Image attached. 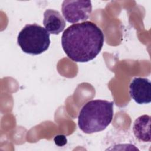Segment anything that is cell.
I'll return each mask as SVG.
<instances>
[{
  "label": "cell",
  "mask_w": 151,
  "mask_h": 151,
  "mask_svg": "<svg viewBox=\"0 0 151 151\" xmlns=\"http://www.w3.org/2000/svg\"><path fill=\"white\" fill-rule=\"evenodd\" d=\"M17 42L25 53L39 55L50 46V33L37 24H27L19 32Z\"/></svg>",
  "instance_id": "3"
},
{
  "label": "cell",
  "mask_w": 151,
  "mask_h": 151,
  "mask_svg": "<svg viewBox=\"0 0 151 151\" xmlns=\"http://www.w3.org/2000/svg\"><path fill=\"white\" fill-rule=\"evenodd\" d=\"M43 24L49 33L57 35L64 30L65 21L59 11L48 9L44 13Z\"/></svg>",
  "instance_id": "6"
},
{
  "label": "cell",
  "mask_w": 151,
  "mask_h": 151,
  "mask_svg": "<svg viewBox=\"0 0 151 151\" xmlns=\"http://www.w3.org/2000/svg\"><path fill=\"white\" fill-rule=\"evenodd\" d=\"M129 94L136 103L148 104L151 101V83L149 79L136 77L129 86Z\"/></svg>",
  "instance_id": "5"
},
{
  "label": "cell",
  "mask_w": 151,
  "mask_h": 151,
  "mask_svg": "<svg viewBox=\"0 0 151 151\" xmlns=\"http://www.w3.org/2000/svg\"><path fill=\"white\" fill-rule=\"evenodd\" d=\"M61 11L65 20L70 23L84 22L92 12L91 2L84 0H65L62 3Z\"/></svg>",
  "instance_id": "4"
},
{
  "label": "cell",
  "mask_w": 151,
  "mask_h": 151,
  "mask_svg": "<svg viewBox=\"0 0 151 151\" xmlns=\"http://www.w3.org/2000/svg\"><path fill=\"white\" fill-rule=\"evenodd\" d=\"M133 131L139 140L150 142L151 140L150 116L145 114L137 118L133 123Z\"/></svg>",
  "instance_id": "7"
},
{
  "label": "cell",
  "mask_w": 151,
  "mask_h": 151,
  "mask_svg": "<svg viewBox=\"0 0 151 151\" xmlns=\"http://www.w3.org/2000/svg\"><path fill=\"white\" fill-rule=\"evenodd\" d=\"M54 141L57 146H63L67 143V138L63 134H58L54 137Z\"/></svg>",
  "instance_id": "8"
},
{
  "label": "cell",
  "mask_w": 151,
  "mask_h": 151,
  "mask_svg": "<svg viewBox=\"0 0 151 151\" xmlns=\"http://www.w3.org/2000/svg\"><path fill=\"white\" fill-rule=\"evenodd\" d=\"M113 101L93 100L86 103L78 116L80 129L87 134L104 130L113 117Z\"/></svg>",
  "instance_id": "2"
},
{
  "label": "cell",
  "mask_w": 151,
  "mask_h": 151,
  "mask_svg": "<svg viewBox=\"0 0 151 151\" xmlns=\"http://www.w3.org/2000/svg\"><path fill=\"white\" fill-rule=\"evenodd\" d=\"M104 35L91 21L69 26L63 33L61 45L66 55L75 62L86 63L93 60L103 46Z\"/></svg>",
  "instance_id": "1"
}]
</instances>
